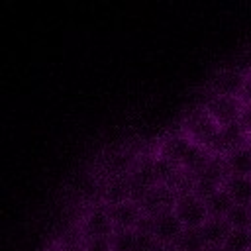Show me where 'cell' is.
Wrapping results in <instances>:
<instances>
[{
  "label": "cell",
  "mask_w": 251,
  "mask_h": 251,
  "mask_svg": "<svg viewBox=\"0 0 251 251\" xmlns=\"http://www.w3.org/2000/svg\"><path fill=\"white\" fill-rule=\"evenodd\" d=\"M182 222L178 220V216L175 214V210H163V212H157L153 214V237L159 241V243H173L175 237L182 231Z\"/></svg>",
  "instance_id": "cell-9"
},
{
  "label": "cell",
  "mask_w": 251,
  "mask_h": 251,
  "mask_svg": "<svg viewBox=\"0 0 251 251\" xmlns=\"http://www.w3.org/2000/svg\"><path fill=\"white\" fill-rule=\"evenodd\" d=\"M190 143H192V139L178 127V129L169 131V133H165V135L161 137L159 147H157V153H159L161 157L173 161L175 165H180V161H182L184 153L188 151Z\"/></svg>",
  "instance_id": "cell-8"
},
{
  "label": "cell",
  "mask_w": 251,
  "mask_h": 251,
  "mask_svg": "<svg viewBox=\"0 0 251 251\" xmlns=\"http://www.w3.org/2000/svg\"><path fill=\"white\" fill-rule=\"evenodd\" d=\"M249 227H251V226H249Z\"/></svg>",
  "instance_id": "cell-31"
},
{
  "label": "cell",
  "mask_w": 251,
  "mask_h": 251,
  "mask_svg": "<svg viewBox=\"0 0 251 251\" xmlns=\"http://www.w3.org/2000/svg\"><path fill=\"white\" fill-rule=\"evenodd\" d=\"M226 163H227L229 173L251 176V145L245 143L226 153Z\"/></svg>",
  "instance_id": "cell-17"
},
{
  "label": "cell",
  "mask_w": 251,
  "mask_h": 251,
  "mask_svg": "<svg viewBox=\"0 0 251 251\" xmlns=\"http://www.w3.org/2000/svg\"><path fill=\"white\" fill-rule=\"evenodd\" d=\"M80 233L84 239H90V237H110L112 231H114V224L106 212V206L104 202H98L96 206H92L82 222H80Z\"/></svg>",
  "instance_id": "cell-5"
},
{
  "label": "cell",
  "mask_w": 251,
  "mask_h": 251,
  "mask_svg": "<svg viewBox=\"0 0 251 251\" xmlns=\"http://www.w3.org/2000/svg\"><path fill=\"white\" fill-rule=\"evenodd\" d=\"M210 157H212V151H210L206 145L192 141L190 147H188V151L184 153V157H182V161H180V167L186 169L188 173H192V175L196 176V175L200 173V169L208 163Z\"/></svg>",
  "instance_id": "cell-16"
},
{
  "label": "cell",
  "mask_w": 251,
  "mask_h": 251,
  "mask_svg": "<svg viewBox=\"0 0 251 251\" xmlns=\"http://www.w3.org/2000/svg\"><path fill=\"white\" fill-rule=\"evenodd\" d=\"M239 124L249 131L251 129V102H245L243 108H241V114H239Z\"/></svg>",
  "instance_id": "cell-25"
},
{
  "label": "cell",
  "mask_w": 251,
  "mask_h": 251,
  "mask_svg": "<svg viewBox=\"0 0 251 251\" xmlns=\"http://www.w3.org/2000/svg\"><path fill=\"white\" fill-rule=\"evenodd\" d=\"M133 243H135L133 227H114L110 235L112 251H133Z\"/></svg>",
  "instance_id": "cell-21"
},
{
  "label": "cell",
  "mask_w": 251,
  "mask_h": 251,
  "mask_svg": "<svg viewBox=\"0 0 251 251\" xmlns=\"http://www.w3.org/2000/svg\"><path fill=\"white\" fill-rule=\"evenodd\" d=\"M43 251H59V247H57V243H51V245H47Z\"/></svg>",
  "instance_id": "cell-28"
},
{
  "label": "cell",
  "mask_w": 251,
  "mask_h": 251,
  "mask_svg": "<svg viewBox=\"0 0 251 251\" xmlns=\"http://www.w3.org/2000/svg\"><path fill=\"white\" fill-rule=\"evenodd\" d=\"M59 251H84V247L82 245H65V247H59Z\"/></svg>",
  "instance_id": "cell-27"
},
{
  "label": "cell",
  "mask_w": 251,
  "mask_h": 251,
  "mask_svg": "<svg viewBox=\"0 0 251 251\" xmlns=\"http://www.w3.org/2000/svg\"><path fill=\"white\" fill-rule=\"evenodd\" d=\"M220 124L212 118V114L204 108V104L200 106H192L190 110L184 112L182 120H180V129L196 143L206 145V141L218 131Z\"/></svg>",
  "instance_id": "cell-1"
},
{
  "label": "cell",
  "mask_w": 251,
  "mask_h": 251,
  "mask_svg": "<svg viewBox=\"0 0 251 251\" xmlns=\"http://www.w3.org/2000/svg\"><path fill=\"white\" fill-rule=\"evenodd\" d=\"M137 159V153L129 147H124V149H118L114 151L110 157H106L104 165H102V173H104V178L106 176H112V175H120V173H126L131 169V165L135 163Z\"/></svg>",
  "instance_id": "cell-15"
},
{
  "label": "cell",
  "mask_w": 251,
  "mask_h": 251,
  "mask_svg": "<svg viewBox=\"0 0 251 251\" xmlns=\"http://www.w3.org/2000/svg\"><path fill=\"white\" fill-rule=\"evenodd\" d=\"M104 206H106V212H108L114 227H133L141 214L139 204L133 200H124V202L104 204Z\"/></svg>",
  "instance_id": "cell-11"
},
{
  "label": "cell",
  "mask_w": 251,
  "mask_h": 251,
  "mask_svg": "<svg viewBox=\"0 0 251 251\" xmlns=\"http://www.w3.org/2000/svg\"><path fill=\"white\" fill-rule=\"evenodd\" d=\"M155 155L157 151H141L137 153V159L135 163L131 165V169L127 171L129 173V200L137 202L143 198V194L153 186L157 184V178H155V171H153V161H155Z\"/></svg>",
  "instance_id": "cell-2"
},
{
  "label": "cell",
  "mask_w": 251,
  "mask_h": 251,
  "mask_svg": "<svg viewBox=\"0 0 251 251\" xmlns=\"http://www.w3.org/2000/svg\"><path fill=\"white\" fill-rule=\"evenodd\" d=\"M202 104H204V108L212 114V118H214L220 126L237 122V120H239V114H241V108H243V102H241L239 96L218 94V92L208 94Z\"/></svg>",
  "instance_id": "cell-3"
},
{
  "label": "cell",
  "mask_w": 251,
  "mask_h": 251,
  "mask_svg": "<svg viewBox=\"0 0 251 251\" xmlns=\"http://www.w3.org/2000/svg\"><path fill=\"white\" fill-rule=\"evenodd\" d=\"M206 210H208V216H226L229 212V208L233 206V200L231 196L220 186L218 190H214L206 200Z\"/></svg>",
  "instance_id": "cell-19"
},
{
  "label": "cell",
  "mask_w": 251,
  "mask_h": 251,
  "mask_svg": "<svg viewBox=\"0 0 251 251\" xmlns=\"http://www.w3.org/2000/svg\"><path fill=\"white\" fill-rule=\"evenodd\" d=\"M129 173H120V175H112L106 176L100 184V198L104 204H116V202H124L129 200Z\"/></svg>",
  "instance_id": "cell-10"
},
{
  "label": "cell",
  "mask_w": 251,
  "mask_h": 251,
  "mask_svg": "<svg viewBox=\"0 0 251 251\" xmlns=\"http://www.w3.org/2000/svg\"><path fill=\"white\" fill-rule=\"evenodd\" d=\"M173 210H175V214L178 216V220L182 222L184 227H198L208 218V210H206L204 200L198 198L192 192L184 194V196H178Z\"/></svg>",
  "instance_id": "cell-6"
},
{
  "label": "cell",
  "mask_w": 251,
  "mask_h": 251,
  "mask_svg": "<svg viewBox=\"0 0 251 251\" xmlns=\"http://www.w3.org/2000/svg\"><path fill=\"white\" fill-rule=\"evenodd\" d=\"M178 165H175L173 161H169V159H165V157H161L159 153L155 155V161H153V171H155V178H157V182H165L171 175H173V171L176 169Z\"/></svg>",
  "instance_id": "cell-23"
},
{
  "label": "cell",
  "mask_w": 251,
  "mask_h": 251,
  "mask_svg": "<svg viewBox=\"0 0 251 251\" xmlns=\"http://www.w3.org/2000/svg\"><path fill=\"white\" fill-rule=\"evenodd\" d=\"M171 251H180V249H176V247H175V245L171 243Z\"/></svg>",
  "instance_id": "cell-30"
},
{
  "label": "cell",
  "mask_w": 251,
  "mask_h": 251,
  "mask_svg": "<svg viewBox=\"0 0 251 251\" xmlns=\"http://www.w3.org/2000/svg\"><path fill=\"white\" fill-rule=\"evenodd\" d=\"M200 227V235L206 245H222L227 233L231 231V224L226 216H208Z\"/></svg>",
  "instance_id": "cell-12"
},
{
  "label": "cell",
  "mask_w": 251,
  "mask_h": 251,
  "mask_svg": "<svg viewBox=\"0 0 251 251\" xmlns=\"http://www.w3.org/2000/svg\"><path fill=\"white\" fill-rule=\"evenodd\" d=\"M245 75L237 69H222L214 78H212V88L218 94H231L239 96L241 86H243Z\"/></svg>",
  "instance_id": "cell-13"
},
{
  "label": "cell",
  "mask_w": 251,
  "mask_h": 251,
  "mask_svg": "<svg viewBox=\"0 0 251 251\" xmlns=\"http://www.w3.org/2000/svg\"><path fill=\"white\" fill-rule=\"evenodd\" d=\"M239 98L241 102H251V71L245 75V80H243V86H241V92H239Z\"/></svg>",
  "instance_id": "cell-26"
},
{
  "label": "cell",
  "mask_w": 251,
  "mask_h": 251,
  "mask_svg": "<svg viewBox=\"0 0 251 251\" xmlns=\"http://www.w3.org/2000/svg\"><path fill=\"white\" fill-rule=\"evenodd\" d=\"M222 247L226 251H249L251 249V227H231Z\"/></svg>",
  "instance_id": "cell-20"
},
{
  "label": "cell",
  "mask_w": 251,
  "mask_h": 251,
  "mask_svg": "<svg viewBox=\"0 0 251 251\" xmlns=\"http://www.w3.org/2000/svg\"><path fill=\"white\" fill-rule=\"evenodd\" d=\"M222 188L231 196L233 204H251V176L229 173L224 178Z\"/></svg>",
  "instance_id": "cell-14"
},
{
  "label": "cell",
  "mask_w": 251,
  "mask_h": 251,
  "mask_svg": "<svg viewBox=\"0 0 251 251\" xmlns=\"http://www.w3.org/2000/svg\"><path fill=\"white\" fill-rule=\"evenodd\" d=\"M175 202H176V194L167 184L157 182L143 194V198L139 200V208L145 214H157L175 208Z\"/></svg>",
  "instance_id": "cell-7"
},
{
  "label": "cell",
  "mask_w": 251,
  "mask_h": 251,
  "mask_svg": "<svg viewBox=\"0 0 251 251\" xmlns=\"http://www.w3.org/2000/svg\"><path fill=\"white\" fill-rule=\"evenodd\" d=\"M135 231V229H133ZM157 239L153 237V233H141L135 231V243H133V251H153L157 247Z\"/></svg>",
  "instance_id": "cell-24"
},
{
  "label": "cell",
  "mask_w": 251,
  "mask_h": 251,
  "mask_svg": "<svg viewBox=\"0 0 251 251\" xmlns=\"http://www.w3.org/2000/svg\"><path fill=\"white\" fill-rule=\"evenodd\" d=\"M247 143H249V145H251V129H249V131H247Z\"/></svg>",
  "instance_id": "cell-29"
},
{
  "label": "cell",
  "mask_w": 251,
  "mask_h": 251,
  "mask_svg": "<svg viewBox=\"0 0 251 251\" xmlns=\"http://www.w3.org/2000/svg\"><path fill=\"white\" fill-rule=\"evenodd\" d=\"M247 143V129L237 122H231V124H226V126H220L218 131L206 141V147L212 151V153H229L231 149L239 147V145H245Z\"/></svg>",
  "instance_id": "cell-4"
},
{
  "label": "cell",
  "mask_w": 251,
  "mask_h": 251,
  "mask_svg": "<svg viewBox=\"0 0 251 251\" xmlns=\"http://www.w3.org/2000/svg\"><path fill=\"white\" fill-rule=\"evenodd\" d=\"M173 245L180 251H202L206 247L200 235V227H182V231L175 237Z\"/></svg>",
  "instance_id": "cell-18"
},
{
  "label": "cell",
  "mask_w": 251,
  "mask_h": 251,
  "mask_svg": "<svg viewBox=\"0 0 251 251\" xmlns=\"http://www.w3.org/2000/svg\"><path fill=\"white\" fill-rule=\"evenodd\" d=\"M231 227H249L251 226V204H233L226 214Z\"/></svg>",
  "instance_id": "cell-22"
}]
</instances>
